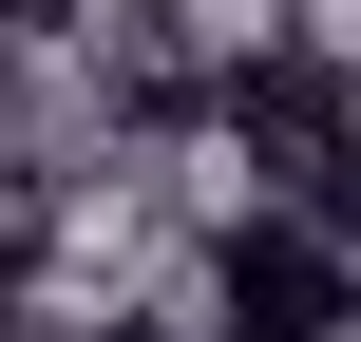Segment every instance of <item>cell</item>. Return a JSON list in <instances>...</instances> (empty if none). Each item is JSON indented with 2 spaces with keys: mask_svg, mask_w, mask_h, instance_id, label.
<instances>
[{
  "mask_svg": "<svg viewBox=\"0 0 361 342\" xmlns=\"http://www.w3.org/2000/svg\"><path fill=\"white\" fill-rule=\"evenodd\" d=\"M228 152L267 171L247 209H324L343 152H361V76L324 57V38H247V57H228Z\"/></svg>",
  "mask_w": 361,
  "mask_h": 342,
  "instance_id": "6da1fadb",
  "label": "cell"
},
{
  "mask_svg": "<svg viewBox=\"0 0 361 342\" xmlns=\"http://www.w3.org/2000/svg\"><path fill=\"white\" fill-rule=\"evenodd\" d=\"M209 305H228V342H343L361 324V228L343 209H228Z\"/></svg>",
  "mask_w": 361,
  "mask_h": 342,
  "instance_id": "7a4b0ae2",
  "label": "cell"
}]
</instances>
